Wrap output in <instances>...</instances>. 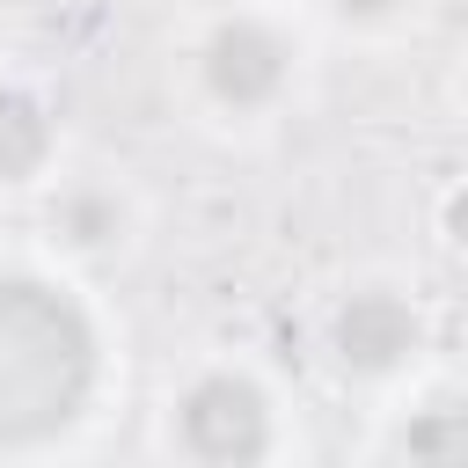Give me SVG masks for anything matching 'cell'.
Returning a JSON list of instances; mask_svg holds the SVG:
<instances>
[{"mask_svg": "<svg viewBox=\"0 0 468 468\" xmlns=\"http://www.w3.org/2000/svg\"><path fill=\"white\" fill-rule=\"evenodd\" d=\"M102 388L95 314L44 271H0V453L66 439Z\"/></svg>", "mask_w": 468, "mask_h": 468, "instance_id": "obj_1", "label": "cell"}, {"mask_svg": "<svg viewBox=\"0 0 468 468\" xmlns=\"http://www.w3.org/2000/svg\"><path fill=\"white\" fill-rule=\"evenodd\" d=\"M168 431H176L190 468H263L271 446H278V410L249 373L212 366L176 395Z\"/></svg>", "mask_w": 468, "mask_h": 468, "instance_id": "obj_2", "label": "cell"}, {"mask_svg": "<svg viewBox=\"0 0 468 468\" xmlns=\"http://www.w3.org/2000/svg\"><path fill=\"white\" fill-rule=\"evenodd\" d=\"M197 73H205V95L219 110L256 117L292 88V44L263 15H219L197 44Z\"/></svg>", "mask_w": 468, "mask_h": 468, "instance_id": "obj_3", "label": "cell"}, {"mask_svg": "<svg viewBox=\"0 0 468 468\" xmlns=\"http://www.w3.org/2000/svg\"><path fill=\"white\" fill-rule=\"evenodd\" d=\"M417 344H424V314H417V300L395 292V285H358V292H344L336 314H329V351H336V366L358 373V380L402 373V366L417 358Z\"/></svg>", "mask_w": 468, "mask_h": 468, "instance_id": "obj_4", "label": "cell"}, {"mask_svg": "<svg viewBox=\"0 0 468 468\" xmlns=\"http://www.w3.org/2000/svg\"><path fill=\"white\" fill-rule=\"evenodd\" d=\"M395 468H468V388L424 395L395 424Z\"/></svg>", "mask_w": 468, "mask_h": 468, "instance_id": "obj_5", "label": "cell"}, {"mask_svg": "<svg viewBox=\"0 0 468 468\" xmlns=\"http://www.w3.org/2000/svg\"><path fill=\"white\" fill-rule=\"evenodd\" d=\"M51 154H58V124H51V110H44L29 88L0 80V190L37 183V176L51 168Z\"/></svg>", "mask_w": 468, "mask_h": 468, "instance_id": "obj_6", "label": "cell"}, {"mask_svg": "<svg viewBox=\"0 0 468 468\" xmlns=\"http://www.w3.org/2000/svg\"><path fill=\"white\" fill-rule=\"evenodd\" d=\"M51 234L80 256H102V249L124 241V197L110 183H66L58 205H51Z\"/></svg>", "mask_w": 468, "mask_h": 468, "instance_id": "obj_7", "label": "cell"}, {"mask_svg": "<svg viewBox=\"0 0 468 468\" xmlns=\"http://www.w3.org/2000/svg\"><path fill=\"white\" fill-rule=\"evenodd\" d=\"M344 22H395L402 7H417V0H329Z\"/></svg>", "mask_w": 468, "mask_h": 468, "instance_id": "obj_8", "label": "cell"}, {"mask_svg": "<svg viewBox=\"0 0 468 468\" xmlns=\"http://www.w3.org/2000/svg\"><path fill=\"white\" fill-rule=\"evenodd\" d=\"M446 241H453V249H468V183L446 197Z\"/></svg>", "mask_w": 468, "mask_h": 468, "instance_id": "obj_9", "label": "cell"}]
</instances>
